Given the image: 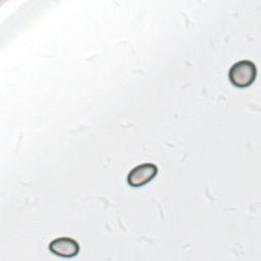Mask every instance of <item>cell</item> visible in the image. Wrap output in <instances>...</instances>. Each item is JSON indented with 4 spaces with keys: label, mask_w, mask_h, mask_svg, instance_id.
Instances as JSON below:
<instances>
[{
    "label": "cell",
    "mask_w": 261,
    "mask_h": 261,
    "mask_svg": "<svg viewBox=\"0 0 261 261\" xmlns=\"http://www.w3.org/2000/svg\"><path fill=\"white\" fill-rule=\"evenodd\" d=\"M257 75L256 65L250 60H240L231 65L228 71L229 82L238 88L251 86Z\"/></svg>",
    "instance_id": "1"
},
{
    "label": "cell",
    "mask_w": 261,
    "mask_h": 261,
    "mask_svg": "<svg viewBox=\"0 0 261 261\" xmlns=\"http://www.w3.org/2000/svg\"><path fill=\"white\" fill-rule=\"evenodd\" d=\"M158 173L154 163H142L134 167L127 174V184L133 188H140L151 181Z\"/></svg>",
    "instance_id": "2"
},
{
    "label": "cell",
    "mask_w": 261,
    "mask_h": 261,
    "mask_svg": "<svg viewBox=\"0 0 261 261\" xmlns=\"http://www.w3.org/2000/svg\"><path fill=\"white\" fill-rule=\"evenodd\" d=\"M49 251L62 258H72L80 252V245L73 239L61 237L54 239L49 244Z\"/></svg>",
    "instance_id": "3"
}]
</instances>
